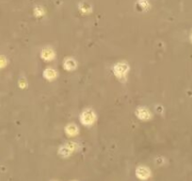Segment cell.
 <instances>
[{
    "label": "cell",
    "instance_id": "cell-1",
    "mask_svg": "<svg viewBox=\"0 0 192 181\" xmlns=\"http://www.w3.org/2000/svg\"><path fill=\"white\" fill-rule=\"evenodd\" d=\"M137 176L141 177V178H146L149 176V172H148V170L144 167H141V168H138L137 171Z\"/></svg>",
    "mask_w": 192,
    "mask_h": 181
},
{
    "label": "cell",
    "instance_id": "cell-2",
    "mask_svg": "<svg viewBox=\"0 0 192 181\" xmlns=\"http://www.w3.org/2000/svg\"><path fill=\"white\" fill-rule=\"evenodd\" d=\"M92 113H90V112H85L84 115H83V122L84 123H89V122H91V120H92Z\"/></svg>",
    "mask_w": 192,
    "mask_h": 181
},
{
    "label": "cell",
    "instance_id": "cell-3",
    "mask_svg": "<svg viewBox=\"0 0 192 181\" xmlns=\"http://www.w3.org/2000/svg\"><path fill=\"white\" fill-rule=\"evenodd\" d=\"M4 63H5V62H4V59H2L1 58H0V66H2V65H4Z\"/></svg>",
    "mask_w": 192,
    "mask_h": 181
}]
</instances>
